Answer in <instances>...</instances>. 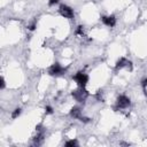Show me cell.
I'll return each instance as SVG.
<instances>
[{"mask_svg": "<svg viewBox=\"0 0 147 147\" xmlns=\"http://www.w3.org/2000/svg\"><path fill=\"white\" fill-rule=\"evenodd\" d=\"M74 78H75V80L78 83V85H79L80 87H85V85H86L87 82H88V76H87L85 72H83V71L77 72Z\"/></svg>", "mask_w": 147, "mask_h": 147, "instance_id": "obj_2", "label": "cell"}, {"mask_svg": "<svg viewBox=\"0 0 147 147\" xmlns=\"http://www.w3.org/2000/svg\"><path fill=\"white\" fill-rule=\"evenodd\" d=\"M116 67L118 68V69H131V62L127 60V59H125V57H122V59H119L118 60V62H117V64H116Z\"/></svg>", "mask_w": 147, "mask_h": 147, "instance_id": "obj_5", "label": "cell"}, {"mask_svg": "<svg viewBox=\"0 0 147 147\" xmlns=\"http://www.w3.org/2000/svg\"><path fill=\"white\" fill-rule=\"evenodd\" d=\"M102 22H103V24H106L107 26L113 28V26L116 24V18H115L114 15H110V16H103V17H102Z\"/></svg>", "mask_w": 147, "mask_h": 147, "instance_id": "obj_7", "label": "cell"}, {"mask_svg": "<svg viewBox=\"0 0 147 147\" xmlns=\"http://www.w3.org/2000/svg\"><path fill=\"white\" fill-rule=\"evenodd\" d=\"M5 87V80H3V78H1V88H3Z\"/></svg>", "mask_w": 147, "mask_h": 147, "instance_id": "obj_14", "label": "cell"}, {"mask_svg": "<svg viewBox=\"0 0 147 147\" xmlns=\"http://www.w3.org/2000/svg\"><path fill=\"white\" fill-rule=\"evenodd\" d=\"M144 91H145V93H146V95H147V79H146L145 83H144Z\"/></svg>", "mask_w": 147, "mask_h": 147, "instance_id": "obj_11", "label": "cell"}, {"mask_svg": "<svg viewBox=\"0 0 147 147\" xmlns=\"http://www.w3.org/2000/svg\"><path fill=\"white\" fill-rule=\"evenodd\" d=\"M52 111H53V109H52V107H49V106H47V107H46V113H49V114H51Z\"/></svg>", "mask_w": 147, "mask_h": 147, "instance_id": "obj_12", "label": "cell"}, {"mask_svg": "<svg viewBox=\"0 0 147 147\" xmlns=\"http://www.w3.org/2000/svg\"><path fill=\"white\" fill-rule=\"evenodd\" d=\"M59 10H60V14H61L63 17H65V18H72L74 15H75L72 8H70V7L67 6V5H61Z\"/></svg>", "mask_w": 147, "mask_h": 147, "instance_id": "obj_3", "label": "cell"}, {"mask_svg": "<svg viewBox=\"0 0 147 147\" xmlns=\"http://www.w3.org/2000/svg\"><path fill=\"white\" fill-rule=\"evenodd\" d=\"M20 114H21V109H20V108H16V109L13 111L11 117H13V118H16V117H18V116H20Z\"/></svg>", "mask_w": 147, "mask_h": 147, "instance_id": "obj_9", "label": "cell"}, {"mask_svg": "<svg viewBox=\"0 0 147 147\" xmlns=\"http://www.w3.org/2000/svg\"><path fill=\"white\" fill-rule=\"evenodd\" d=\"M130 106V99L126 95H119L116 102V108L118 110H125Z\"/></svg>", "mask_w": 147, "mask_h": 147, "instance_id": "obj_1", "label": "cell"}, {"mask_svg": "<svg viewBox=\"0 0 147 147\" xmlns=\"http://www.w3.org/2000/svg\"><path fill=\"white\" fill-rule=\"evenodd\" d=\"M77 145L78 144H77V141L75 139H71V140H69V141L65 142V146H77Z\"/></svg>", "mask_w": 147, "mask_h": 147, "instance_id": "obj_10", "label": "cell"}, {"mask_svg": "<svg viewBox=\"0 0 147 147\" xmlns=\"http://www.w3.org/2000/svg\"><path fill=\"white\" fill-rule=\"evenodd\" d=\"M64 72V69L60 65V64H53L51 68H49V75L52 76H57V75H62Z\"/></svg>", "mask_w": 147, "mask_h": 147, "instance_id": "obj_4", "label": "cell"}, {"mask_svg": "<svg viewBox=\"0 0 147 147\" xmlns=\"http://www.w3.org/2000/svg\"><path fill=\"white\" fill-rule=\"evenodd\" d=\"M72 95H74L75 100H77V101H83V100H85V98H86V92L83 90V87H80V90L75 91V92L72 93Z\"/></svg>", "mask_w": 147, "mask_h": 147, "instance_id": "obj_6", "label": "cell"}, {"mask_svg": "<svg viewBox=\"0 0 147 147\" xmlns=\"http://www.w3.org/2000/svg\"><path fill=\"white\" fill-rule=\"evenodd\" d=\"M71 116L74 118H79V119H83V116H82V110L79 108H72L71 109Z\"/></svg>", "mask_w": 147, "mask_h": 147, "instance_id": "obj_8", "label": "cell"}, {"mask_svg": "<svg viewBox=\"0 0 147 147\" xmlns=\"http://www.w3.org/2000/svg\"><path fill=\"white\" fill-rule=\"evenodd\" d=\"M59 2V0H49V5L52 6V5H54V3H57Z\"/></svg>", "mask_w": 147, "mask_h": 147, "instance_id": "obj_13", "label": "cell"}]
</instances>
